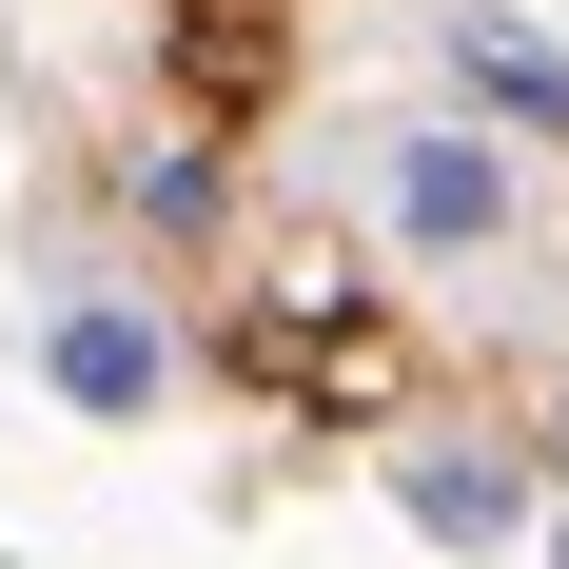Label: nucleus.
<instances>
[{"mask_svg": "<svg viewBox=\"0 0 569 569\" xmlns=\"http://www.w3.org/2000/svg\"><path fill=\"white\" fill-rule=\"evenodd\" d=\"M40 373H59L79 412H158V393H177V335L138 315V295H79V315L40 335Z\"/></svg>", "mask_w": 569, "mask_h": 569, "instance_id": "obj_2", "label": "nucleus"}, {"mask_svg": "<svg viewBox=\"0 0 569 569\" xmlns=\"http://www.w3.org/2000/svg\"><path fill=\"white\" fill-rule=\"evenodd\" d=\"M550 569H569V511H550Z\"/></svg>", "mask_w": 569, "mask_h": 569, "instance_id": "obj_6", "label": "nucleus"}, {"mask_svg": "<svg viewBox=\"0 0 569 569\" xmlns=\"http://www.w3.org/2000/svg\"><path fill=\"white\" fill-rule=\"evenodd\" d=\"M452 79H471L491 118H530V138H569V59L530 40V20H452Z\"/></svg>", "mask_w": 569, "mask_h": 569, "instance_id": "obj_4", "label": "nucleus"}, {"mask_svg": "<svg viewBox=\"0 0 569 569\" xmlns=\"http://www.w3.org/2000/svg\"><path fill=\"white\" fill-rule=\"evenodd\" d=\"M373 217H393L412 256H491V236H511V158L452 138V118H393V138H373Z\"/></svg>", "mask_w": 569, "mask_h": 569, "instance_id": "obj_1", "label": "nucleus"}, {"mask_svg": "<svg viewBox=\"0 0 569 569\" xmlns=\"http://www.w3.org/2000/svg\"><path fill=\"white\" fill-rule=\"evenodd\" d=\"M393 511L432 530V550H511V530H530V471L511 452H393Z\"/></svg>", "mask_w": 569, "mask_h": 569, "instance_id": "obj_3", "label": "nucleus"}, {"mask_svg": "<svg viewBox=\"0 0 569 569\" xmlns=\"http://www.w3.org/2000/svg\"><path fill=\"white\" fill-rule=\"evenodd\" d=\"M550 452H569V393H550Z\"/></svg>", "mask_w": 569, "mask_h": 569, "instance_id": "obj_5", "label": "nucleus"}]
</instances>
